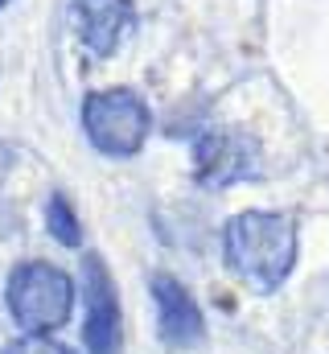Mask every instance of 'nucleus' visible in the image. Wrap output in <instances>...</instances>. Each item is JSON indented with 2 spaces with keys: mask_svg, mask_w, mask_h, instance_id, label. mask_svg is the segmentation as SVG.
I'll return each instance as SVG.
<instances>
[{
  "mask_svg": "<svg viewBox=\"0 0 329 354\" xmlns=\"http://www.w3.org/2000/svg\"><path fill=\"white\" fill-rule=\"evenodd\" d=\"M198 177L206 185H223V181H239V177H251L255 174V149L243 145L239 136H210L198 145Z\"/></svg>",
  "mask_w": 329,
  "mask_h": 354,
  "instance_id": "7",
  "label": "nucleus"
},
{
  "mask_svg": "<svg viewBox=\"0 0 329 354\" xmlns=\"http://www.w3.org/2000/svg\"><path fill=\"white\" fill-rule=\"evenodd\" d=\"M4 305L25 334H50V330L70 322L75 284L62 268L46 264V260H29V264H17L8 272Z\"/></svg>",
  "mask_w": 329,
  "mask_h": 354,
  "instance_id": "2",
  "label": "nucleus"
},
{
  "mask_svg": "<svg viewBox=\"0 0 329 354\" xmlns=\"http://www.w3.org/2000/svg\"><path fill=\"white\" fill-rule=\"evenodd\" d=\"M153 301H157V334L169 351H189L202 342V309L189 297V288L173 276H153Z\"/></svg>",
  "mask_w": 329,
  "mask_h": 354,
  "instance_id": "5",
  "label": "nucleus"
},
{
  "mask_svg": "<svg viewBox=\"0 0 329 354\" xmlns=\"http://www.w3.org/2000/svg\"><path fill=\"white\" fill-rule=\"evenodd\" d=\"M4 354H75V351L62 346V342H54V338H46V334H25V338L8 342Z\"/></svg>",
  "mask_w": 329,
  "mask_h": 354,
  "instance_id": "9",
  "label": "nucleus"
},
{
  "mask_svg": "<svg viewBox=\"0 0 329 354\" xmlns=\"http://www.w3.org/2000/svg\"><path fill=\"white\" fill-rule=\"evenodd\" d=\"M149 103L128 87L99 91L82 103V132L103 157H136L149 140Z\"/></svg>",
  "mask_w": 329,
  "mask_h": 354,
  "instance_id": "3",
  "label": "nucleus"
},
{
  "mask_svg": "<svg viewBox=\"0 0 329 354\" xmlns=\"http://www.w3.org/2000/svg\"><path fill=\"white\" fill-rule=\"evenodd\" d=\"M82 292H86V351L91 354H124V313L120 292L107 264L99 256H82Z\"/></svg>",
  "mask_w": 329,
  "mask_h": 354,
  "instance_id": "4",
  "label": "nucleus"
},
{
  "mask_svg": "<svg viewBox=\"0 0 329 354\" xmlns=\"http://www.w3.org/2000/svg\"><path fill=\"white\" fill-rule=\"evenodd\" d=\"M223 252L235 276H243L255 292H272L297 264V223L280 210L235 214L223 231Z\"/></svg>",
  "mask_w": 329,
  "mask_h": 354,
  "instance_id": "1",
  "label": "nucleus"
},
{
  "mask_svg": "<svg viewBox=\"0 0 329 354\" xmlns=\"http://www.w3.org/2000/svg\"><path fill=\"white\" fill-rule=\"evenodd\" d=\"M75 21L82 46L95 58H111L136 21V8L132 0H75Z\"/></svg>",
  "mask_w": 329,
  "mask_h": 354,
  "instance_id": "6",
  "label": "nucleus"
},
{
  "mask_svg": "<svg viewBox=\"0 0 329 354\" xmlns=\"http://www.w3.org/2000/svg\"><path fill=\"white\" fill-rule=\"evenodd\" d=\"M46 223H50V235H54L58 243H66V248H79L82 243V231H79V223H75V210L66 206L62 194H54V198L46 202Z\"/></svg>",
  "mask_w": 329,
  "mask_h": 354,
  "instance_id": "8",
  "label": "nucleus"
},
{
  "mask_svg": "<svg viewBox=\"0 0 329 354\" xmlns=\"http://www.w3.org/2000/svg\"><path fill=\"white\" fill-rule=\"evenodd\" d=\"M4 4H8V0H0V8H4Z\"/></svg>",
  "mask_w": 329,
  "mask_h": 354,
  "instance_id": "10",
  "label": "nucleus"
}]
</instances>
